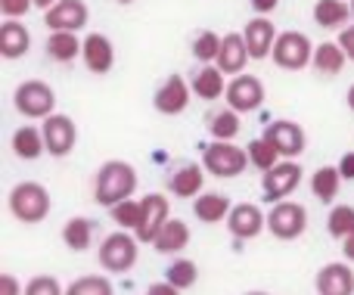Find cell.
I'll use <instances>...</instances> for the list:
<instances>
[{"instance_id":"13","label":"cell","mask_w":354,"mask_h":295,"mask_svg":"<svg viewBox=\"0 0 354 295\" xmlns=\"http://www.w3.org/2000/svg\"><path fill=\"white\" fill-rule=\"evenodd\" d=\"M227 106L233 112H255L264 103V84L255 75H236V78L227 84Z\"/></svg>"},{"instance_id":"22","label":"cell","mask_w":354,"mask_h":295,"mask_svg":"<svg viewBox=\"0 0 354 295\" xmlns=\"http://www.w3.org/2000/svg\"><path fill=\"white\" fill-rule=\"evenodd\" d=\"M345 62H348V56H345L342 44L339 41H324L314 47V72L324 75V78H336L339 72L345 68Z\"/></svg>"},{"instance_id":"34","label":"cell","mask_w":354,"mask_h":295,"mask_svg":"<svg viewBox=\"0 0 354 295\" xmlns=\"http://www.w3.org/2000/svg\"><path fill=\"white\" fill-rule=\"evenodd\" d=\"M326 230H330L333 240H348L354 234V205H336L326 218Z\"/></svg>"},{"instance_id":"37","label":"cell","mask_w":354,"mask_h":295,"mask_svg":"<svg viewBox=\"0 0 354 295\" xmlns=\"http://www.w3.org/2000/svg\"><path fill=\"white\" fill-rule=\"evenodd\" d=\"M221 41H224V37L214 35V31H202V35L193 37V56L199 62H205V66H212L221 53Z\"/></svg>"},{"instance_id":"8","label":"cell","mask_w":354,"mask_h":295,"mask_svg":"<svg viewBox=\"0 0 354 295\" xmlns=\"http://www.w3.org/2000/svg\"><path fill=\"white\" fill-rule=\"evenodd\" d=\"M301 165L295 159H283L280 165H274L270 171L261 174V193L268 202H283L286 196H292L301 184Z\"/></svg>"},{"instance_id":"45","label":"cell","mask_w":354,"mask_h":295,"mask_svg":"<svg viewBox=\"0 0 354 295\" xmlns=\"http://www.w3.org/2000/svg\"><path fill=\"white\" fill-rule=\"evenodd\" d=\"M342 252H345V261H351V265H354V234L342 242Z\"/></svg>"},{"instance_id":"32","label":"cell","mask_w":354,"mask_h":295,"mask_svg":"<svg viewBox=\"0 0 354 295\" xmlns=\"http://www.w3.org/2000/svg\"><path fill=\"white\" fill-rule=\"evenodd\" d=\"M165 280L171 286H177V289H193L196 280H199V267H196V261L189 258H174L171 265L165 267Z\"/></svg>"},{"instance_id":"15","label":"cell","mask_w":354,"mask_h":295,"mask_svg":"<svg viewBox=\"0 0 354 295\" xmlns=\"http://www.w3.org/2000/svg\"><path fill=\"white\" fill-rule=\"evenodd\" d=\"M189 97H193V87H189L180 75H168L159 84V91H156L153 106L162 115H180V112H187Z\"/></svg>"},{"instance_id":"41","label":"cell","mask_w":354,"mask_h":295,"mask_svg":"<svg viewBox=\"0 0 354 295\" xmlns=\"http://www.w3.org/2000/svg\"><path fill=\"white\" fill-rule=\"evenodd\" d=\"M339 44H342L345 56H348V59L354 62V25H348V28L339 31Z\"/></svg>"},{"instance_id":"38","label":"cell","mask_w":354,"mask_h":295,"mask_svg":"<svg viewBox=\"0 0 354 295\" xmlns=\"http://www.w3.org/2000/svg\"><path fill=\"white\" fill-rule=\"evenodd\" d=\"M25 295H66V289L59 286V280L50 274H37L25 283Z\"/></svg>"},{"instance_id":"2","label":"cell","mask_w":354,"mask_h":295,"mask_svg":"<svg viewBox=\"0 0 354 295\" xmlns=\"http://www.w3.org/2000/svg\"><path fill=\"white\" fill-rule=\"evenodd\" d=\"M6 209L19 224H41L50 215L53 202H50V190L37 180H19L6 196Z\"/></svg>"},{"instance_id":"1","label":"cell","mask_w":354,"mask_h":295,"mask_svg":"<svg viewBox=\"0 0 354 295\" xmlns=\"http://www.w3.org/2000/svg\"><path fill=\"white\" fill-rule=\"evenodd\" d=\"M137 193V168L131 162L122 159H109L97 168L93 174V199L103 209H112V205L124 202Z\"/></svg>"},{"instance_id":"18","label":"cell","mask_w":354,"mask_h":295,"mask_svg":"<svg viewBox=\"0 0 354 295\" xmlns=\"http://www.w3.org/2000/svg\"><path fill=\"white\" fill-rule=\"evenodd\" d=\"M243 37H245V47H249L252 59H268L274 53V44L280 35L274 31V22L268 16H258L243 28Z\"/></svg>"},{"instance_id":"10","label":"cell","mask_w":354,"mask_h":295,"mask_svg":"<svg viewBox=\"0 0 354 295\" xmlns=\"http://www.w3.org/2000/svg\"><path fill=\"white\" fill-rule=\"evenodd\" d=\"M261 137L277 149V153H280V159H299V155L305 153V146H308V137H305V131H301V124L289 122V118L270 122L268 128H264Z\"/></svg>"},{"instance_id":"14","label":"cell","mask_w":354,"mask_h":295,"mask_svg":"<svg viewBox=\"0 0 354 295\" xmlns=\"http://www.w3.org/2000/svg\"><path fill=\"white\" fill-rule=\"evenodd\" d=\"M87 19H91V10H87L84 0H59L44 12V25L50 31H75L78 35L87 25Z\"/></svg>"},{"instance_id":"19","label":"cell","mask_w":354,"mask_h":295,"mask_svg":"<svg viewBox=\"0 0 354 295\" xmlns=\"http://www.w3.org/2000/svg\"><path fill=\"white\" fill-rule=\"evenodd\" d=\"M249 59L252 56H249V47H245V37L239 35V31L224 35V41H221V53H218V59H214V66H218L224 75H239Z\"/></svg>"},{"instance_id":"20","label":"cell","mask_w":354,"mask_h":295,"mask_svg":"<svg viewBox=\"0 0 354 295\" xmlns=\"http://www.w3.org/2000/svg\"><path fill=\"white\" fill-rule=\"evenodd\" d=\"M10 146H12V153H16V159H22V162H35V159H41V155L47 153L44 131L35 128V124H22V128L12 131Z\"/></svg>"},{"instance_id":"17","label":"cell","mask_w":354,"mask_h":295,"mask_svg":"<svg viewBox=\"0 0 354 295\" xmlns=\"http://www.w3.org/2000/svg\"><path fill=\"white\" fill-rule=\"evenodd\" d=\"M81 59H84V66L91 68L93 75H106V72H112V66H115V47H112V41L106 35L91 31V35L84 37Z\"/></svg>"},{"instance_id":"29","label":"cell","mask_w":354,"mask_h":295,"mask_svg":"<svg viewBox=\"0 0 354 295\" xmlns=\"http://www.w3.org/2000/svg\"><path fill=\"white\" fill-rule=\"evenodd\" d=\"M84 41H78L75 31H50L47 37V56L53 62H72L75 56H81Z\"/></svg>"},{"instance_id":"43","label":"cell","mask_w":354,"mask_h":295,"mask_svg":"<svg viewBox=\"0 0 354 295\" xmlns=\"http://www.w3.org/2000/svg\"><path fill=\"white\" fill-rule=\"evenodd\" d=\"M249 3L258 16H268V12H274L277 6H280V0H249Z\"/></svg>"},{"instance_id":"42","label":"cell","mask_w":354,"mask_h":295,"mask_svg":"<svg viewBox=\"0 0 354 295\" xmlns=\"http://www.w3.org/2000/svg\"><path fill=\"white\" fill-rule=\"evenodd\" d=\"M339 174H342L345 180H354V153H345L342 159H339Z\"/></svg>"},{"instance_id":"35","label":"cell","mask_w":354,"mask_h":295,"mask_svg":"<svg viewBox=\"0 0 354 295\" xmlns=\"http://www.w3.org/2000/svg\"><path fill=\"white\" fill-rule=\"evenodd\" d=\"M140 211H143L140 199H124V202L112 205L109 215H112V221H115L122 230H131V234H134V230L140 227Z\"/></svg>"},{"instance_id":"11","label":"cell","mask_w":354,"mask_h":295,"mask_svg":"<svg viewBox=\"0 0 354 295\" xmlns=\"http://www.w3.org/2000/svg\"><path fill=\"white\" fill-rule=\"evenodd\" d=\"M41 131H44L47 153L53 155V159H66V155L75 149V143H78V128H75V122L68 115H59V112L44 118Z\"/></svg>"},{"instance_id":"16","label":"cell","mask_w":354,"mask_h":295,"mask_svg":"<svg viewBox=\"0 0 354 295\" xmlns=\"http://www.w3.org/2000/svg\"><path fill=\"white\" fill-rule=\"evenodd\" d=\"M317 295H354V267L351 261H330L314 277Z\"/></svg>"},{"instance_id":"40","label":"cell","mask_w":354,"mask_h":295,"mask_svg":"<svg viewBox=\"0 0 354 295\" xmlns=\"http://www.w3.org/2000/svg\"><path fill=\"white\" fill-rule=\"evenodd\" d=\"M0 295H25V286L16 274H0Z\"/></svg>"},{"instance_id":"26","label":"cell","mask_w":354,"mask_h":295,"mask_svg":"<svg viewBox=\"0 0 354 295\" xmlns=\"http://www.w3.org/2000/svg\"><path fill=\"white\" fill-rule=\"evenodd\" d=\"M342 174H339V165H320L317 171L311 174V193L320 202H333L342 190Z\"/></svg>"},{"instance_id":"27","label":"cell","mask_w":354,"mask_h":295,"mask_svg":"<svg viewBox=\"0 0 354 295\" xmlns=\"http://www.w3.org/2000/svg\"><path fill=\"white\" fill-rule=\"evenodd\" d=\"M189 87H193V93L199 99H218L221 93H227L224 87V72H221L218 66H202L199 72L193 75V81H189Z\"/></svg>"},{"instance_id":"39","label":"cell","mask_w":354,"mask_h":295,"mask_svg":"<svg viewBox=\"0 0 354 295\" xmlns=\"http://www.w3.org/2000/svg\"><path fill=\"white\" fill-rule=\"evenodd\" d=\"M35 6V0H0V16L3 19H19Z\"/></svg>"},{"instance_id":"31","label":"cell","mask_w":354,"mask_h":295,"mask_svg":"<svg viewBox=\"0 0 354 295\" xmlns=\"http://www.w3.org/2000/svg\"><path fill=\"white\" fill-rule=\"evenodd\" d=\"M208 134H212V140H236L239 134V112H233L230 106L221 112H214L212 118H208Z\"/></svg>"},{"instance_id":"5","label":"cell","mask_w":354,"mask_h":295,"mask_svg":"<svg viewBox=\"0 0 354 295\" xmlns=\"http://www.w3.org/2000/svg\"><path fill=\"white\" fill-rule=\"evenodd\" d=\"M12 103H16V112L25 118H50L56 109V91L44 81L31 78V81H22L12 93Z\"/></svg>"},{"instance_id":"44","label":"cell","mask_w":354,"mask_h":295,"mask_svg":"<svg viewBox=\"0 0 354 295\" xmlns=\"http://www.w3.org/2000/svg\"><path fill=\"white\" fill-rule=\"evenodd\" d=\"M147 295H180V289H177V286H171L168 280H162V283H153V286H149Z\"/></svg>"},{"instance_id":"48","label":"cell","mask_w":354,"mask_h":295,"mask_svg":"<svg viewBox=\"0 0 354 295\" xmlns=\"http://www.w3.org/2000/svg\"><path fill=\"white\" fill-rule=\"evenodd\" d=\"M245 295H270V292H261V289H255V292H245Z\"/></svg>"},{"instance_id":"6","label":"cell","mask_w":354,"mask_h":295,"mask_svg":"<svg viewBox=\"0 0 354 295\" xmlns=\"http://www.w3.org/2000/svg\"><path fill=\"white\" fill-rule=\"evenodd\" d=\"M305 230H308V209L301 202L283 199V202H274V209L268 211V234L274 240L283 242L299 240Z\"/></svg>"},{"instance_id":"3","label":"cell","mask_w":354,"mask_h":295,"mask_svg":"<svg viewBox=\"0 0 354 295\" xmlns=\"http://www.w3.org/2000/svg\"><path fill=\"white\" fill-rule=\"evenodd\" d=\"M140 258V240L131 230H115L100 242L97 261L106 274H128Z\"/></svg>"},{"instance_id":"46","label":"cell","mask_w":354,"mask_h":295,"mask_svg":"<svg viewBox=\"0 0 354 295\" xmlns=\"http://www.w3.org/2000/svg\"><path fill=\"white\" fill-rule=\"evenodd\" d=\"M56 3H59V0H35V6H41V10H44V12H47V10H50V6H56Z\"/></svg>"},{"instance_id":"49","label":"cell","mask_w":354,"mask_h":295,"mask_svg":"<svg viewBox=\"0 0 354 295\" xmlns=\"http://www.w3.org/2000/svg\"><path fill=\"white\" fill-rule=\"evenodd\" d=\"M115 3H122V6H128V3H134V0H115Z\"/></svg>"},{"instance_id":"33","label":"cell","mask_w":354,"mask_h":295,"mask_svg":"<svg viewBox=\"0 0 354 295\" xmlns=\"http://www.w3.org/2000/svg\"><path fill=\"white\" fill-rule=\"evenodd\" d=\"M245 153H249V165H255L258 171H270L274 165H280V153H277L274 146H270L264 137H255V140H249V146H245Z\"/></svg>"},{"instance_id":"9","label":"cell","mask_w":354,"mask_h":295,"mask_svg":"<svg viewBox=\"0 0 354 295\" xmlns=\"http://www.w3.org/2000/svg\"><path fill=\"white\" fill-rule=\"evenodd\" d=\"M140 205H143L140 227L134 230V236L140 242H149V246H153L156 236H159V230L171 221V199H168L165 193H147V196L140 199Z\"/></svg>"},{"instance_id":"36","label":"cell","mask_w":354,"mask_h":295,"mask_svg":"<svg viewBox=\"0 0 354 295\" xmlns=\"http://www.w3.org/2000/svg\"><path fill=\"white\" fill-rule=\"evenodd\" d=\"M66 295H115V289H112L109 277L91 274V277H78L75 283H68Z\"/></svg>"},{"instance_id":"21","label":"cell","mask_w":354,"mask_h":295,"mask_svg":"<svg viewBox=\"0 0 354 295\" xmlns=\"http://www.w3.org/2000/svg\"><path fill=\"white\" fill-rule=\"evenodd\" d=\"M31 47V35L28 28H25L19 19H6L3 25H0V56L3 59H19V56H25Z\"/></svg>"},{"instance_id":"28","label":"cell","mask_w":354,"mask_h":295,"mask_svg":"<svg viewBox=\"0 0 354 295\" xmlns=\"http://www.w3.org/2000/svg\"><path fill=\"white\" fill-rule=\"evenodd\" d=\"M62 242L68 252H87L93 242V221L91 218H68L62 224Z\"/></svg>"},{"instance_id":"4","label":"cell","mask_w":354,"mask_h":295,"mask_svg":"<svg viewBox=\"0 0 354 295\" xmlns=\"http://www.w3.org/2000/svg\"><path fill=\"white\" fill-rule=\"evenodd\" d=\"M202 168L214 178H239L249 168V153L233 140H212L202 146Z\"/></svg>"},{"instance_id":"50","label":"cell","mask_w":354,"mask_h":295,"mask_svg":"<svg viewBox=\"0 0 354 295\" xmlns=\"http://www.w3.org/2000/svg\"><path fill=\"white\" fill-rule=\"evenodd\" d=\"M351 19H354V0H351Z\"/></svg>"},{"instance_id":"25","label":"cell","mask_w":354,"mask_h":295,"mask_svg":"<svg viewBox=\"0 0 354 295\" xmlns=\"http://www.w3.org/2000/svg\"><path fill=\"white\" fill-rule=\"evenodd\" d=\"M202 184H205V168L183 165V168H177L174 178L168 180V190H171L177 199H196L202 193Z\"/></svg>"},{"instance_id":"23","label":"cell","mask_w":354,"mask_h":295,"mask_svg":"<svg viewBox=\"0 0 354 295\" xmlns=\"http://www.w3.org/2000/svg\"><path fill=\"white\" fill-rule=\"evenodd\" d=\"M230 196H224V193H199V196L193 199V215L199 218L202 224H221L227 221V215H230Z\"/></svg>"},{"instance_id":"12","label":"cell","mask_w":354,"mask_h":295,"mask_svg":"<svg viewBox=\"0 0 354 295\" xmlns=\"http://www.w3.org/2000/svg\"><path fill=\"white\" fill-rule=\"evenodd\" d=\"M227 230L233 240H255L268 230V215L255 202H236L227 215Z\"/></svg>"},{"instance_id":"47","label":"cell","mask_w":354,"mask_h":295,"mask_svg":"<svg viewBox=\"0 0 354 295\" xmlns=\"http://www.w3.org/2000/svg\"><path fill=\"white\" fill-rule=\"evenodd\" d=\"M345 99H348V109L354 112V84L348 87V93H345Z\"/></svg>"},{"instance_id":"7","label":"cell","mask_w":354,"mask_h":295,"mask_svg":"<svg viewBox=\"0 0 354 295\" xmlns=\"http://www.w3.org/2000/svg\"><path fill=\"white\" fill-rule=\"evenodd\" d=\"M270 56H274V62L280 68H286V72H301L305 66L314 62V44H311V37L301 35V31H283V35L277 37Z\"/></svg>"},{"instance_id":"24","label":"cell","mask_w":354,"mask_h":295,"mask_svg":"<svg viewBox=\"0 0 354 295\" xmlns=\"http://www.w3.org/2000/svg\"><path fill=\"white\" fill-rule=\"evenodd\" d=\"M187 246H189V227L180 218H171V221L159 230V236H156V242H153V249L159 255H180Z\"/></svg>"},{"instance_id":"30","label":"cell","mask_w":354,"mask_h":295,"mask_svg":"<svg viewBox=\"0 0 354 295\" xmlns=\"http://www.w3.org/2000/svg\"><path fill=\"white\" fill-rule=\"evenodd\" d=\"M351 19V6L345 0H317L314 3V22L320 28H342Z\"/></svg>"}]
</instances>
